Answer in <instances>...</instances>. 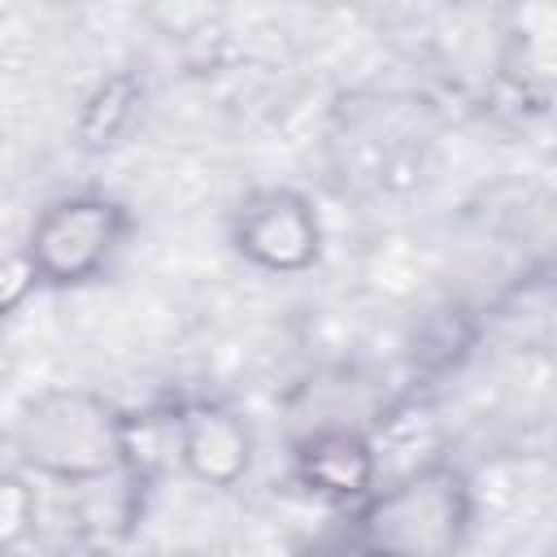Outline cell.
Listing matches in <instances>:
<instances>
[{"label": "cell", "instance_id": "1", "mask_svg": "<svg viewBox=\"0 0 557 557\" xmlns=\"http://www.w3.org/2000/svg\"><path fill=\"white\" fill-rule=\"evenodd\" d=\"M17 461L35 479L65 487H96L131 466V418L87 387H44L22 400L13 418Z\"/></svg>", "mask_w": 557, "mask_h": 557}, {"label": "cell", "instance_id": "8", "mask_svg": "<svg viewBox=\"0 0 557 557\" xmlns=\"http://www.w3.org/2000/svg\"><path fill=\"white\" fill-rule=\"evenodd\" d=\"M35 522H39V496L30 479L17 470H0V553L26 544L35 535Z\"/></svg>", "mask_w": 557, "mask_h": 557}, {"label": "cell", "instance_id": "6", "mask_svg": "<svg viewBox=\"0 0 557 557\" xmlns=\"http://www.w3.org/2000/svg\"><path fill=\"white\" fill-rule=\"evenodd\" d=\"M292 474L305 492L331 505H357L379 487V453L366 431L357 426H318L296 440Z\"/></svg>", "mask_w": 557, "mask_h": 557}, {"label": "cell", "instance_id": "2", "mask_svg": "<svg viewBox=\"0 0 557 557\" xmlns=\"http://www.w3.org/2000/svg\"><path fill=\"white\" fill-rule=\"evenodd\" d=\"M474 527V487L461 466L435 457L374 487L348 509L344 544L387 557H444L466 544Z\"/></svg>", "mask_w": 557, "mask_h": 557}, {"label": "cell", "instance_id": "4", "mask_svg": "<svg viewBox=\"0 0 557 557\" xmlns=\"http://www.w3.org/2000/svg\"><path fill=\"white\" fill-rule=\"evenodd\" d=\"M322 213L296 187H257L231 213V248L261 274L296 278L322 261Z\"/></svg>", "mask_w": 557, "mask_h": 557}, {"label": "cell", "instance_id": "3", "mask_svg": "<svg viewBox=\"0 0 557 557\" xmlns=\"http://www.w3.org/2000/svg\"><path fill=\"white\" fill-rule=\"evenodd\" d=\"M131 231H135V218L117 196L70 191V196L48 200L35 213L22 261L35 287L70 292V287L96 283L113 265Z\"/></svg>", "mask_w": 557, "mask_h": 557}, {"label": "cell", "instance_id": "9", "mask_svg": "<svg viewBox=\"0 0 557 557\" xmlns=\"http://www.w3.org/2000/svg\"><path fill=\"white\" fill-rule=\"evenodd\" d=\"M30 292H35V278H30L26 261H22V257L0 261V335H4V326H9V318H13V309H17Z\"/></svg>", "mask_w": 557, "mask_h": 557}, {"label": "cell", "instance_id": "7", "mask_svg": "<svg viewBox=\"0 0 557 557\" xmlns=\"http://www.w3.org/2000/svg\"><path fill=\"white\" fill-rule=\"evenodd\" d=\"M139 100H144V83L135 74H109L104 83H96L74 117L78 148H87V152L113 148L139 117Z\"/></svg>", "mask_w": 557, "mask_h": 557}, {"label": "cell", "instance_id": "5", "mask_svg": "<svg viewBox=\"0 0 557 557\" xmlns=\"http://www.w3.org/2000/svg\"><path fill=\"white\" fill-rule=\"evenodd\" d=\"M170 453L191 483L231 492L252 474L257 435L239 409L222 400H187L170 418Z\"/></svg>", "mask_w": 557, "mask_h": 557}]
</instances>
